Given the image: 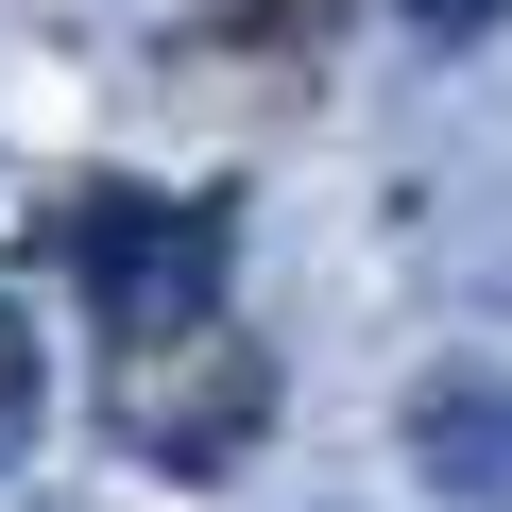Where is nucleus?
Instances as JSON below:
<instances>
[{"mask_svg":"<svg viewBox=\"0 0 512 512\" xmlns=\"http://www.w3.org/2000/svg\"><path fill=\"white\" fill-rule=\"evenodd\" d=\"M256 427H274V342H256L239 308L222 325H188V342H137V359H103V444L137 461V478H239L256 461Z\"/></svg>","mask_w":512,"mask_h":512,"instance_id":"obj_1","label":"nucleus"},{"mask_svg":"<svg viewBox=\"0 0 512 512\" xmlns=\"http://www.w3.org/2000/svg\"><path fill=\"white\" fill-rule=\"evenodd\" d=\"M69 274H86V325H103V359H137V342H188V325H222V205H188V188H86V222H69Z\"/></svg>","mask_w":512,"mask_h":512,"instance_id":"obj_2","label":"nucleus"},{"mask_svg":"<svg viewBox=\"0 0 512 512\" xmlns=\"http://www.w3.org/2000/svg\"><path fill=\"white\" fill-rule=\"evenodd\" d=\"M410 478L444 512H512V359H427L410 376Z\"/></svg>","mask_w":512,"mask_h":512,"instance_id":"obj_3","label":"nucleus"},{"mask_svg":"<svg viewBox=\"0 0 512 512\" xmlns=\"http://www.w3.org/2000/svg\"><path fill=\"white\" fill-rule=\"evenodd\" d=\"M205 35H222L239 69H325V35H342V0H205Z\"/></svg>","mask_w":512,"mask_h":512,"instance_id":"obj_4","label":"nucleus"},{"mask_svg":"<svg viewBox=\"0 0 512 512\" xmlns=\"http://www.w3.org/2000/svg\"><path fill=\"white\" fill-rule=\"evenodd\" d=\"M35 427H52V359H35V325L0 308V478L35 461Z\"/></svg>","mask_w":512,"mask_h":512,"instance_id":"obj_5","label":"nucleus"},{"mask_svg":"<svg viewBox=\"0 0 512 512\" xmlns=\"http://www.w3.org/2000/svg\"><path fill=\"white\" fill-rule=\"evenodd\" d=\"M393 18H410L427 52H478V35H512V0H393Z\"/></svg>","mask_w":512,"mask_h":512,"instance_id":"obj_6","label":"nucleus"}]
</instances>
